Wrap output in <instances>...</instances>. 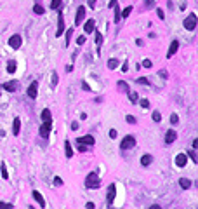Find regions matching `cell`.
Returning a JSON list of instances; mask_svg holds the SVG:
<instances>
[{
	"label": "cell",
	"mask_w": 198,
	"mask_h": 209,
	"mask_svg": "<svg viewBox=\"0 0 198 209\" xmlns=\"http://www.w3.org/2000/svg\"><path fill=\"white\" fill-rule=\"evenodd\" d=\"M99 185H101V178H99V174H96V172H89L85 178V187L91 188V190H96V188H99Z\"/></svg>",
	"instance_id": "1"
},
{
	"label": "cell",
	"mask_w": 198,
	"mask_h": 209,
	"mask_svg": "<svg viewBox=\"0 0 198 209\" xmlns=\"http://www.w3.org/2000/svg\"><path fill=\"white\" fill-rule=\"evenodd\" d=\"M136 146V139L134 136H125L122 139V143H120V148L122 150H130V148H134Z\"/></svg>",
	"instance_id": "2"
},
{
	"label": "cell",
	"mask_w": 198,
	"mask_h": 209,
	"mask_svg": "<svg viewBox=\"0 0 198 209\" xmlns=\"http://www.w3.org/2000/svg\"><path fill=\"white\" fill-rule=\"evenodd\" d=\"M184 28H186L188 32H193V30L196 28V16H195V14H189V16L184 19Z\"/></svg>",
	"instance_id": "3"
},
{
	"label": "cell",
	"mask_w": 198,
	"mask_h": 209,
	"mask_svg": "<svg viewBox=\"0 0 198 209\" xmlns=\"http://www.w3.org/2000/svg\"><path fill=\"white\" fill-rule=\"evenodd\" d=\"M115 193H117V187H115V183H111L110 187H108V195H106V204L108 207L113 204V200H115Z\"/></svg>",
	"instance_id": "4"
},
{
	"label": "cell",
	"mask_w": 198,
	"mask_h": 209,
	"mask_svg": "<svg viewBox=\"0 0 198 209\" xmlns=\"http://www.w3.org/2000/svg\"><path fill=\"white\" fill-rule=\"evenodd\" d=\"M84 17H85V7L80 6L78 9H77V16H75V26H78V25H82L84 23Z\"/></svg>",
	"instance_id": "5"
},
{
	"label": "cell",
	"mask_w": 198,
	"mask_h": 209,
	"mask_svg": "<svg viewBox=\"0 0 198 209\" xmlns=\"http://www.w3.org/2000/svg\"><path fill=\"white\" fill-rule=\"evenodd\" d=\"M50 127H52V120L43 122L42 126H40V136H42V138H47L49 133H50Z\"/></svg>",
	"instance_id": "6"
},
{
	"label": "cell",
	"mask_w": 198,
	"mask_h": 209,
	"mask_svg": "<svg viewBox=\"0 0 198 209\" xmlns=\"http://www.w3.org/2000/svg\"><path fill=\"white\" fill-rule=\"evenodd\" d=\"M21 44H23V40H21L19 35H12V37L9 38V45H11L12 49H19L21 47Z\"/></svg>",
	"instance_id": "7"
},
{
	"label": "cell",
	"mask_w": 198,
	"mask_h": 209,
	"mask_svg": "<svg viewBox=\"0 0 198 209\" xmlns=\"http://www.w3.org/2000/svg\"><path fill=\"white\" fill-rule=\"evenodd\" d=\"M26 92H28V96L32 98V99H35V98H37V92H38V82H32Z\"/></svg>",
	"instance_id": "8"
},
{
	"label": "cell",
	"mask_w": 198,
	"mask_h": 209,
	"mask_svg": "<svg viewBox=\"0 0 198 209\" xmlns=\"http://www.w3.org/2000/svg\"><path fill=\"white\" fill-rule=\"evenodd\" d=\"M17 87H19V82L17 80H11V82H6V84H4V89L9 91V92H16Z\"/></svg>",
	"instance_id": "9"
},
{
	"label": "cell",
	"mask_w": 198,
	"mask_h": 209,
	"mask_svg": "<svg viewBox=\"0 0 198 209\" xmlns=\"http://www.w3.org/2000/svg\"><path fill=\"white\" fill-rule=\"evenodd\" d=\"M77 143H82V145H94V143H96V139L92 138L91 134H87V136L77 138Z\"/></svg>",
	"instance_id": "10"
},
{
	"label": "cell",
	"mask_w": 198,
	"mask_h": 209,
	"mask_svg": "<svg viewBox=\"0 0 198 209\" xmlns=\"http://www.w3.org/2000/svg\"><path fill=\"white\" fill-rule=\"evenodd\" d=\"M186 162H188V155H186V153H179V155L176 157V166L184 167V166H186Z\"/></svg>",
	"instance_id": "11"
},
{
	"label": "cell",
	"mask_w": 198,
	"mask_h": 209,
	"mask_svg": "<svg viewBox=\"0 0 198 209\" xmlns=\"http://www.w3.org/2000/svg\"><path fill=\"white\" fill-rule=\"evenodd\" d=\"M94 26H96V21H94V19H87V23H84V32L92 33L94 32Z\"/></svg>",
	"instance_id": "12"
},
{
	"label": "cell",
	"mask_w": 198,
	"mask_h": 209,
	"mask_svg": "<svg viewBox=\"0 0 198 209\" xmlns=\"http://www.w3.org/2000/svg\"><path fill=\"white\" fill-rule=\"evenodd\" d=\"M58 30H56V37H59V35H63V32H64V17H63V14H59V19H58Z\"/></svg>",
	"instance_id": "13"
},
{
	"label": "cell",
	"mask_w": 198,
	"mask_h": 209,
	"mask_svg": "<svg viewBox=\"0 0 198 209\" xmlns=\"http://www.w3.org/2000/svg\"><path fill=\"white\" fill-rule=\"evenodd\" d=\"M176 138H177V133H176V131H167V134H165V143H167V145H170V143H174V141H176Z\"/></svg>",
	"instance_id": "14"
},
{
	"label": "cell",
	"mask_w": 198,
	"mask_h": 209,
	"mask_svg": "<svg viewBox=\"0 0 198 209\" xmlns=\"http://www.w3.org/2000/svg\"><path fill=\"white\" fill-rule=\"evenodd\" d=\"M33 199H35V200L38 202V206H40V207H45V199H43L42 195H40V192L33 190Z\"/></svg>",
	"instance_id": "15"
},
{
	"label": "cell",
	"mask_w": 198,
	"mask_h": 209,
	"mask_svg": "<svg viewBox=\"0 0 198 209\" xmlns=\"http://www.w3.org/2000/svg\"><path fill=\"white\" fill-rule=\"evenodd\" d=\"M177 47H179V42H177V40H174V42L170 44V47H169V52H167V58L170 59L172 56H174V54H176Z\"/></svg>",
	"instance_id": "16"
},
{
	"label": "cell",
	"mask_w": 198,
	"mask_h": 209,
	"mask_svg": "<svg viewBox=\"0 0 198 209\" xmlns=\"http://www.w3.org/2000/svg\"><path fill=\"white\" fill-rule=\"evenodd\" d=\"M19 131H21V120H19V118H14V122H12V134L17 136Z\"/></svg>",
	"instance_id": "17"
},
{
	"label": "cell",
	"mask_w": 198,
	"mask_h": 209,
	"mask_svg": "<svg viewBox=\"0 0 198 209\" xmlns=\"http://www.w3.org/2000/svg\"><path fill=\"white\" fill-rule=\"evenodd\" d=\"M64 153H66V157H68V159H71V157H73V148H71V143L68 141V139L64 141Z\"/></svg>",
	"instance_id": "18"
},
{
	"label": "cell",
	"mask_w": 198,
	"mask_h": 209,
	"mask_svg": "<svg viewBox=\"0 0 198 209\" xmlns=\"http://www.w3.org/2000/svg\"><path fill=\"white\" fill-rule=\"evenodd\" d=\"M151 161H153V157H151L150 153H146V155L141 157V164H143V166H150Z\"/></svg>",
	"instance_id": "19"
},
{
	"label": "cell",
	"mask_w": 198,
	"mask_h": 209,
	"mask_svg": "<svg viewBox=\"0 0 198 209\" xmlns=\"http://www.w3.org/2000/svg\"><path fill=\"white\" fill-rule=\"evenodd\" d=\"M108 68H110V70H115V68H118V59H115V58L108 59Z\"/></svg>",
	"instance_id": "20"
},
{
	"label": "cell",
	"mask_w": 198,
	"mask_h": 209,
	"mask_svg": "<svg viewBox=\"0 0 198 209\" xmlns=\"http://www.w3.org/2000/svg\"><path fill=\"white\" fill-rule=\"evenodd\" d=\"M42 120H43V122H47V120H52V118H50V110H49V108L42 110Z\"/></svg>",
	"instance_id": "21"
},
{
	"label": "cell",
	"mask_w": 198,
	"mask_h": 209,
	"mask_svg": "<svg viewBox=\"0 0 198 209\" xmlns=\"http://www.w3.org/2000/svg\"><path fill=\"white\" fill-rule=\"evenodd\" d=\"M14 72H16V61H9V63H7V73H14Z\"/></svg>",
	"instance_id": "22"
},
{
	"label": "cell",
	"mask_w": 198,
	"mask_h": 209,
	"mask_svg": "<svg viewBox=\"0 0 198 209\" xmlns=\"http://www.w3.org/2000/svg\"><path fill=\"white\" fill-rule=\"evenodd\" d=\"M179 185H181L182 188H189L191 187V181H189L188 178H181V180H179Z\"/></svg>",
	"instance_id": "23"
},
{
	"label": "cell",
	"mask_w": 198,
	"mask_h": 209,
	"mask_svg": "<svg viewBox=\"0 0 198 209\" xmlns=\"http://www.w3.org/2000/svg\"><path fill=\"white\" fill-rule=\"evenodd\" d=\"M113 9H115V17H113V21H115V23H120V17H122V16H120V9H118L117 4H115V7H113Z\"/></svg>",
	"instance_id": "24"
},
{
	"label": "cell",
	"mask_w": 198,
	"mask_h": 209,
	"mask_svg": "<svg viewBox=\"0 0 198 209\" xmlns=\"http://www.w3.org/2000/svg\"><path fill=\"white\" fill-rule=\"evenodd\" d=\"M117 87L120 89V91H129V84H127V82H123V80H120V82H118V84H117Z\"/></svg>",
	"instance_id": "25"
},
{
	"label": "cell",
	"mask_w": 198,
	"mask_h": 209,
	"mask_svg": "<svg viewBox=\"0 0 198 209\" xmlns=\"http://www.w3.org/2000/svg\"><path fill=\"white\" fill-rule=\"evenodd\" d=\"M33 12H35V14H38V16H40V14H43V12H45V9H43V7L40 6V4H37V6L33 7Z\"/></svg>",
	"instance_id": "26"
},
{
	"label": "cell",
	"mask_w": 198,
	"mask_h": 209,
	"mask_svg": "<svg viewBox=\"0 0 198 209\" xmlns=\"http://www.w3.org/2000/svg\"><path fill=\"white\" fill-rule=\"evenodd\" d=\"M130 12H132V7L129 6V7H125V9H123V12H120V16H122V17H129V14H130Z\"/></svg>",
	"instance_id": "27"
},
{
	"label": "cell",
	"mask_w": 198,
	"mask_h": 209,
	"mask_svg": "<svg viewBox=\"0 0 198 209\" xmlns=\"http://www.w3.org/2000/svg\"><path fill=\"white\" fill-rule=\"evenodd\" d=\"M71 35H73V28H70V30H68V32H66V45H70Z\"/></svg>",
	"instance_id": "28"
},
{
	"label": "cell",
	"mask_w": 198,
	"mask_h": 209,
	"mask_svg": "<svg viewBox=\"0 0 198 209\" xmlns=\"http://www.w3.org/2000/svg\"><path fill=\"white\" fill-rule=\"evenodd\" d=\"M129 99H130L132 103H137V94H136L134 91H130L129 92Z\"/></svg>",
	"instance_id": "29"
},
{
	"label": "cell",
	"mask_w": 198,
	"mask_h": 209,
	"mask_svg": "<svg viewBox=\"0 0 198 209\" xmlns=\"http://www.w3.org/2000/svg\"><path fill=\"white\" fill-rule=\"evenodd\" d=\"M151 117H153V120H155V122H160V120H162L160 112H153V115H151Z\"/></svg>",
	"instance_id": "30"
},
{
	"label": "cell",
	"mask_w": 198,
	"mask_h": 209,
	"mask_svg": "<svg viewBox=\"0 0 198 209\" xmlns=\"http://www.w3.org/2000/svg\"><path fill=\"white\" fill-rule=\"evenodd\" d=\"M96 44H97V45H101V44H103V35H101V32L96 33Z\"/></svg>",
	"instance_id": "31"
},
{
	"label": "cell",
	"mask_w": 198,
	"mask_h": 209,
	"mask_svg": "<svg viewBox=\"0 0 198 209\" xmlns=\"http://www.w3.org/2000/svg\"><path fill=\"white\" fill-rule=\"evenodd\" d=\"M2 178H4V180H9V174H7L6 164H2Z\"/></svg>",
	"instance_id": "32"
},
{
	"label": "cell",
	"mask_w": 198,
	"mask_h": 209,
	"mask_svg": "<svg viewBox=\"0 0 198 209\" xmlns=\"http://www.w3.org/2000/svg\"><path fill=\"white\" fill-rule=\"evenodd\" d=\"M59 4H61V0H52V4H50V9H54V11H56V9L59 7Z\"/></svg>",
	"instance_id": "33"
},
{
	"label": "cell",
	"mask_w": 198,
	"mask_h": 209,
	"mask_svg": "<svg viewBox=\"0 0 198 209\" xmlns=\"http://www.w3.org/2000/svg\"><path fill=\"white\" fill-rule=\"evenodd\" d=\"M137 82H139V84H144V86H148V84H150V80H148L146 77H139V79H137Z\"/></svg>",
	"instance_id": "34"
},
{
	"label": "cell",
	"mask_w": 198,
	"mask_h": 209,
	"mask_svg": "<svg viewBox=\"0 0 198 209\" xmlns=\"http://www.w3.org/2000/svg\"><path fill=\"white\" fill-rule=\"evenodd\" d=\"M139 105H141L143 108H150V101H148V99H141Z\"/></svg>",
	"instance_id": "35"
},
{
	"label": "cell",
	"mask_w": 198,
	"mask_h": 209,
	"mask_svg": "<svg viewBox=\"0 0 198 209\" xmlns=\"http://www.w3.org/2000/svg\"><path fill=\"white\" fill-rule=\"evenodd\" d=\"M2 207H4V209H12L14 206H12V204H7V202H0V209H2Z\"/></svg>",
	"instance_id": "36"
},
{
	"label": "cell",
	"mask_w": 198,
	"mask_h": 209,
	"mask_svg": "<svg viewBox=\"0 0 198 209\" xmlns=\"http://www.w3.org/2000/svg\"><path fill=\"white\" fill-rule=\"evenodd\" d=\"M170 122H172V124H177V122H179V117H177L176 113H172V115H170Z\"/></svg>",
	"instance_id": "37"
},
{
	"label": "cell",
	"mask_w": 198,
	"mask_h": 209,
	"mask_svg": "<svg viewBox=\"0 0 198 209\" xmlns=\"http://www.w3.org/2000/svg\"><path fill=\"white\" fill-rule=\"evenodd\" d=\"M77 44H78V45H82V44H85V35H82V37H78V38H77Z\"/></svg>",
	"instance_id": "38"
},
{
	"label": "cell",
	"mask_w": 198,
	"mask_h": 209,
	"mask_svg": "<svg viewBox=\"0 0 198 209\" xmlns=\"http://www.w3.org/2000/svg\"><path fill=\"white\" fill-rule=\"evenodd\" d=\"M118 136V133H117V129H111V131H110V138L111 139H115Z\"/></svg>",
	"instance_id": "39"
},
{
	"label": "cell",
	"mask_w": 198,
	"mask_h": 209,
	"mask_svg": "<svg viewBox=\"0 0 198 209\" xmlns=\"http://www.w3.org/2000/svg\"><path fill=\"white\" fill-rule=\"evenodd\" d=\"M56 84H58V73L54 72L52 73V87H56Z\"/></svg>",
	"instance_id": "40"
},
{
	"label": "cell",
	"mask_w": 198,
	"mask_h": 209,
	"mask_svg": "<svg viewBox=\"0 0 198 209\" xmlns=\"http://www.w3.org/2000/svg\"><path fill=\"white\" fill-rule=\"evenodd\" d=\"M54 185H56V187H61V185H63V180H61V178H54Z\"/></svg>",
	"instance_id": "41"
},
{
	"label": "cell",
	"mask_w": 198,
	"mask_h": 209,
	"mask_svg": "<svg viewBox=\"0 0 198 209\" xmlns=\"http://www.w3.org/2000/svg\"><path fill=\"white\" fill-rule=\"evenodd\" d=\"M143 66H144V68H151V61L150 59H144V61H143Z\"/></svg>",
	"instance_id": "42"
},
{
	"label": "cell",
	"mask_w": 198,
	"mask_h": 209,
	"mask_svg": "<svg viewBox=\"0 0 198 209\" xmlns=\"http://www.w3.org/2000/svg\"><path fill=\"white\" fill-rule=\"evenodd\" d=\"M188 155L191 157V161H193V162H198V161H196V155H195V152H193V150H191V152H188Z\"/></svg>",
	"instance_id": "43"
},
{
	"label": "cell",
	"mask_w": 198,
	"mask_h": 209,
	"mask_svg": "<svg viewBox=\"0 0 198 209\" xmlns=\"http://www.w3.org/2000/svg\"><path fill=\"white\" fill-rule=\"evenodd\" d=\"M96 2L97 0H89V7H91V9H96Z\"/></svg>",
	"instance_id": "44"
},
{
	"label": "cell",
	"mask_w": 198,
	"mask_h": 209,
	"mask_svg": "<svg viewBox=\"0 0 198 209\" xmlns=\"http://www.w3.org/2000/svg\"><path fill=\"white\" fill-rule=\"evenodd\" d=\"M127 122H130V124H136V118L132 117V115H127Z\"/></svg>",
	"instance_id": "45"
},
{
	"label": "cell",
	"mask_w": 198,
	"mask_h": 209,
	"mask_svg": "<svg viewBox=\"0 0 198 209\" xmlns=\"http://www.w3.org/2000/svg\"><path fill=\"white\" fill-rule=\"evenodd\" d=\"M156 14H158L160 19H163V11H162V9H156Z\"/></svg>",
	"instance_id": "46"
},
{
	"label": "cell",
	"mask_w": 198,
	"mask_h": 209,
	"mask_svg": "<svg viewBox=\"0 0 198 209\" xmlns=\"http://www.w3.org/2000/svg\"><path fill=\"white\" fill-rule=\"evenodd\" d=\"M146 6H148V7H155V2H153V0H146Z\"/></svg>",
	"instance_id": "47"
},
{
	"label": "cell",
	"mask_w": 198,
	"mask_h": 209,
	"mask_svg": "<svg viewBox=\"0 0 198 209\" xmlns=\"http://www.w3.org/2000/svg\"><path fill=\"white\" fill-rule=\"evenodd\" d=\"M193 150H196L198 148V139H193V146H191Z\"/></svg>",
	"instance_id": "48"
},
{
	"label": "cell",
	"mask_w": 198,
	"mask_h": 209,
	"mask_svg": "<svg viewBox=\"0 0 198 209\" xmlns=\"http://www.w3.org/2000/svg\"><path fill=\"white\" fill-rule=\"evenodd\" d=\"M78 145H80V146H78V150H80V152H85V150H87L85 145H82V143H78Z\"/></svg>",
	"instance_id": "49"
},
{
	"label": "cell",
	"mask_w": 198,
	"mask_h": 209,
	"mask_svg": "<svg viewBox=\"0 0 198 209\" xmlns=\"http://www.w3.org/2000/svg\"><path fill=\"white\" fill-rule=\"evenodd\" d=\"M82 87H84V91H91V87L87 86L85 82H82Z\"/></svg>",
	"instance_id": "50"
},
{
	"label": "cell",
	"mask_w": 198,
	"mask_h": 209,
	"mask_svg": "<svg viewBox=\"0 0 198 209\" xmlns=\"http://www.w3.org/2000/svg\"><path fill=\"white\" fill-rule=\"evenodd\" d=\"M117 2H118V0H110V6H108V7H111V9H113V7H115V4H117Z\"/></svg>",
	"instance_id": "51"
},
{
	"label": "cell",
	"mask_w": 198,
	"mask_h": 209,
	"mask_svg": "<svg viewBox=\"0 0 198 209\" xmlns=\"http://www.w3.org/2000/svg\"><path fill=\"white\" fill-rule=\"evenodd\" d=\"M85 207H89V209H92V207H94V202H87V204H85Z\"/></svg>",
	"instance_id": "52"
},
{
	"label": "cell",
	"mask_w": 198,
	"mask_h": 209,
	"mask_svg": "<svg viewBox=\"0 0 198 209\" xmlns=\"http://www.w3.org/2000/svg\"><path fill=\"white\" fill-rule=\"evenodd\" d=\"M122 70H123V72H127V70H129V61H127V63H125V64L122 66Z\"/></svg>",
	"instance_id": "53"
},
{
	"label": "cell",
	"mask_w": 198,
	"mask_h": 209,
	"mask_svg": "<svg viewBox=\"0 0 198 209\" xmlns=\"http://www.w3.org/2000/svg\"><path fill=\"white\" fill-rule=\"evenodd\" d=\"M160 75L163 77V79H167V72H165V70H162V72H160Z\"/></svg>",
	"instance_id": "54"
},
{
	"label": "cell",
	"mask_w": 198,
	"mask_h": 209,
	"mask_svg": "<svg viewBox=\"0 0 198 209\" xmlns=\"http://www.w3.org/2000/svg\"><path fill=\"white\" fill-rule=\"evenodd\" d=\"M71 129H78V122H73V124H71Z\"/></svg>",
	"instance_id": "55"
}]
</instances>
